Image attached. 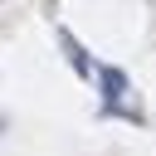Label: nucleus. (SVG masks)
<instances>
[{
  "label": "nucleus",
  "mask_w": 156,
  "mask_h": 156,
  "mask_svg": "<svg viewBox=\"0 0 156 156\" xmlns=\"http://www.w3.org/2000/svg\"><path fill=\"white\" fill-rule=\"evenodd\" d=\"M102 88H107V98L122 93V88H127V73H122V68H107V73H102Z\"/></svg>",
  "instance_id": "f257e3e1"
}]
</instances>
